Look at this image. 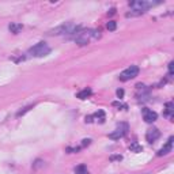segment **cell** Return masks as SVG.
<instances>
[{
  "label": "cell",
  "instance_id": "obj_1",
  "mask_svg": "<svg viewBox=\"0 0 174 174\" xmlns=\"http://www.w3.org/2000/svg\"><path fill=\"white\" fill-rule=\"evenodd\" d=\"M80 30H82V27L74 22H64L63 25L48 31V35H74L75 37Z\"/></svg>",
  "mask_w": 174,
  "mask_h": 174
},
{
  "label": "cell",
  "instance_id": "obj_2",
  "mask_svg": "<svg viewBox=\"0 0 174 174\" xmlns=\"http://www.w3.org/2000/svg\"><path fill=\"white\" fill-rule=\"evenodd\" d=\"M98 38H101L100 30L87 29V30H83V31L80 30V31L74 37V40L79 46H84V45H88L91 40H98Z\"/></svg>",
  "mask_w": 174,
  "mask_h": 174
},
{
  "label": "cell",
  "instance_id": "obj_3",
  "mask_svg": "<svg viewBox=\"0 0 174 174\" xmlns=\"http://www.w3.org/2000/svg\"><path fill=\"white\" fill-rule=\"evenodd\" d=\"M159 4L158 1H145V0H136V1H129V7L132 8V11L137 13L139 15L144 14L145 11L154 6Z\"/></svg>",
  "mask_w": 174,
  "mask_h": 174
},
{
  "label": "cell",
  "instance_id": "obj_4",
  "mask_svg": "<svg viewBox=\"0 0 174 174\" xmlns=\"http://www.w3.org/2000/svg\"><path fill=\"white\" fill-rule=\"evenodd\" d=\"M50 53V48L46 45L45 42H38L34 46H31L27 50V54L31 57H45Z\"/></svg>",
  "mask_w": 174,
  "mask_h": 174
},
{
  "label": "cell",
  "instance_id": "obj_5",
  "mask_svg": "<svg viewBox=\"0 0 174 174\" xmlns=\"http://www.w3.org/2000/svg\"><path fill=\"white\" fill-rule=\"evenodd\" d=\"M128 129H129V127L127 122H120L112 133H109V139H112V140H120L121 137H124L127 135Z\"/></svg>",
  "mask_w": 174,
  "mask_h": 174
},
{
  "label": "cell",
  "instance_id": "obj_6",
  "mask_svg": "<svg viewBox=\"0 0 174 174\" xmlns=\"http://www.w3.org/2000/svg\"><path fill=\"white\" fill-rule=\"evenodd\" d=\"M137 75H139V67L131 65L129 68H127V70H124L122 72H121L120 76H118V79H120L121 82H128V80H131V79H135Z\"/></svg>",
  "mask_w": 174,
  "mask_h": 174
},
{
  "label": "cell",
  "instance_id": "obj_7",
  "mask_svg": "<svg viewBox=\"0 0 174 174\" xmlns=\"http://www.w3.org/2000/svg\"><path fill=\"white\" fill-rule=\"evenodd\" d=\"M141 113H143V120L147 122V124H152V122H155L158 118V114L154 110H151V109L148 108H144L141 109Z\"/></svg>",
  "mask_w": 174,
  "mask_h": 174
},
{
  "label": "cell",
  "instance_id": "obj_8",
  "mask_svg": "<svg viewBox=\"0 0 174 174\" xmlns=\"http://www.w3.org/2000/svg\"><path fill=\"white\" fill-rule=\"evenodd\" d=\"M161 136V131L158 128H152V129H148L147 133H145V140L148 141V143H154V141H157Z\"/></svg>",
  "mask_w": 174,
  "mask_h": 174
},
{
  "label": "cell",
  "instance_id": "obj_9",
  "mask_svg": "<svg viewBox=\"0 0 174 174\" xmlns=\"http://www.w3.org/2000/svg\"><path fill=\"white\" fill-rule=\"evenodd\" d=\"M173 140H174V137H169V140H167V143H166L163 147H162L159 151L157 152L158 157H163V155H167V154L171 151V148H173Z\"/></svg>",
  "mask_w": 174,
  "mask_h": 174
},
{
  "label": "cell",
  "instance_id": "obj_10",
  "mask_svg": "<svg viewBox=\"0 0 174 174\" xmlns=\"http://www.w3.org/2000/svg\"><path fill=\"white\" fill-rule=\"evenodd\" d=\"M165 114L166 117H169L170 118V121H173V113H174V104L173 102H167V104L165 105Z\"/></svg>",
  "mask_w": 174,
  "mask_h": 174
},
{
  "label": "cell",
  "instance_id": "obj_11",
  "mask_svg": "<svg viewBox=\"0 0 174 174\" xmlns=\"http://www.w3.org/2000/svg\"><path fill=\"white\" fill-rule=\"evenodd\" d=\"M93 94V90L91 88H83L82 91H79L78 94H76V98H79V100H86V98H88V97Z\"/></svg>",
  "mask_w": 174,
  "mask_h": 174
},
{
  "label": "cell",
  "instance_id": "obj_12",
  "mask_svg": "<svg viewBox=\"0 0 174 174\" xmlns=\"http://www.w3.org/2000/svg\"><path fill=\"white\" fill-rule=\"evenodd\" d=\"M8 29H10V31H11V33L18 34L22 29H23V26H22L21 23H11V25L8 26Z\"/></svg>",
  "mask_w": 174,
  "mask_h": 174
},
{
  "label": "cell",
  "instance_id": "obj_13",
  "mask_svg": "<svg viewBox=\"0 0 174 174\" xmlns=\"http://www.w3.org/2000/svg\"><path fill=\"white\" fill-rule=\"evenodd\" d=\"M75 174H88V170H87L86 165H79L75 167Z\"/></svg>",
  "mask_w": 174,
  "mask_h": 174
},
{
  "label": "cell",
  "instance_id": "obj_14",
  "mask_svg": "<svg viewBox=\"0 0 174 174\" xmlns=\"http://www.w3.org/2000/svg\"><path fill=\"white\" fill-rule=\"evenodd\" d=\"M129 150L132 151V152H141L143 151V147L140 144H137V143H132V144L129 145Z\"/></svg>",
  "mask_w": 174,
  "mask_h": 174
},
{
  "label": "cell",
  "instance_id": "obj_15",
  "mask_svg": "<svg viewBox=\"0 0 174 174\" xmlns=\"http://www.w3.org/2000/svg\"><path fill=\"white\" fill-rule=\"evenodd\" d=\"M31 109H33V105H29V106H26V108H23V109H22V110H19V112L17 113V116H18V117L23 116V114H26V113H27V112H30Z\"/></svg>",
  "mask_w": 174,
  "mask_h": 174
},
{
  "label": "cell",
  "instance_id": "obj_16",
  "mask_svg": "<svg viewBox=\"0 0 174 174\" xmlns=\"http://www.w3.org/2000/svg\"><path fill=\"white\" fill-rule=\"evenodd\" d=\"M106 29H108L109 31H114V30L117 29V23L114 21H109L108 25H106Z\"/></svg>",
  "mask_w": 174,
  "mask_h": 174
},
{
  "label": "cell",
  "instance_id": "obj_17",
  "mask_svg": "<svg viewBox=\"0 0 174 174\" xmlns=\"http://www.w3.org/2000/svg\"><path fill=\"white\" fill-rule=\"evenodd\" d=\"M94 117H95V118H98V120H100V122H104V121H105V113H104V110H98V112L94 114Z\"/></svg>",
  "mask_w": 174,
  "mask_h": 174
},
{
  "label": "cell",
  "instance_id": "obj_18",
  "mask_svg": "<svg viewBox=\"0 0 174 174\" xmlns=\"http://www.w3.org/2000/svg\"><path fill=\"white\" fill-rule=\"evenodd\" d=\"M41 166H44V161H42V159H35V161H34V163H33V169L34 170L40 169Z\"/></svg>",
  "mask_w": 174,
  "mask_h": 174
},
{
  "label": "cell",
  "instance_id": "obj_19",
  "mask_svg": "<svg viewBox=\"0 0 174 174\" xmlns=\"http://www.w3.org/2000/svg\"><path fill=\"white\" fill-rule=\"evenodd\" d=\"M113 106H116V108H122V109H127L128 106L127 105H124V104H121V102H113Z\"/></svg>",
  "mask_w": 174,
  "mask_h": 174
},
{
  "label": "cell",
  "instance_id": "obj_20",
  "mask_svg": "<svg viewBox=\"0 0 174 174\" xmlns=\"http://www.w3.org/2000/svg\"><path fill=\"white\" fill-rule=\"evenodd\" d=\"M91 144V139H83L82 140V147H86V145Z\"/></svg>",
  "mask_w": 174,
  "mask_h": 174
},
{
  "label": "cell",
  "instance_id": "obj_21",
  "mask_svg": "<svg viewBox=\"0 0 174 174\" xmlns=\"http://www.w3.org/2000/svg\"><path fill=\"white\" fill-rule=\"evenodd\" d=\"M116 94H117V97H118V98H124V90H122V88H118V90H117L116 91Z\"/></svg>",
  "mask_w": 174,
  "mask_h": 174
},
{
  "label": "cell",
  "instance_id": "obj_22",
  "mask_svg": "<svg viewBox=\"0 0 174 174\" xmlns=\"http://www.w3.org/2000/svg\"><path fill=\"white\" fill-rule=\"evenodd\" d=\"M110 161H122V157L121 155H112Z\"/></svg>",
  "mask_w": 174,
  "mask_h": 174
},
{
  "label": "cell",
  "instance_id": "obj_23",
  "mask_svg": "<svg viewBox=\"0 0 174 174\" xmlns=\"http://www.w3.org/2000/svg\"><path fill=\"white\" fill-rule=\"evenodd\" d=\"M173 67H174V61L169 63V75H173Z\"/></svg>",
  "mask_w": 174,
  "mask_h": 174
},
{
  "label": "cell",
  "instance_id": "obj_24",
  "mask_svg": "<svg viewBox=\"0 0 174 174\" xmlns=\"http://www.w3.org/2000/svg\"><path fill=\"white\" fill-rule=\"evenodd\" d=\"M93 118H94V116H86V122H93Z\"/></svg>",
  "mask_w": 174,
  "mask_h": 174
},
{
  "label": "cell",
  "instance_id": "obj_25",
  "mask_svg": "<svg viewBox=\"0 0 174 174\" xmlns=\"http://www.w3.org/2000/svg\"><path fill=\"white\" fill-rule=\"evenodd\" d=\"M108 14H109V15H114V14H116V8H110Z\"/></svg>",
  "mask_w": 174,
  "mask_h": 174
}]
</instances>
